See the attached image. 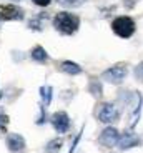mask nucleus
Wrapping results in <instances>:
<instances>
[{
    "label": "nucleus",
    "mask_w": 143,
    "mask_h": 153,
    "mask_svg": "<svg viewBox=\"0 0 143 153\" xmlns=\"http://www.w3.org/2000/svg\"><path fill=\"white\" fill-rule=\"evenodd\" d=\"M60 70L68 75H78L82 72V68L77 65V63H72V62H63L62 65H60Z\"/></svg>",
    "instance_id": "obj_10"
},
{
    "label": "nucleus",
    "mask_w": 143,
    "mask_h": 153,
    "mask_svg": "<svg viewBox=\"0 0 143 153\" xmlns=\"http://www.w3.org/2000/svg\"><path fill=\"white\" fill-rule=\"evenodd\" d=\"M53 25L58 32H62L65 35H72L78 28V17L73 13H68V12H62V13H57Z\"/></svg>",
    "instance_id": "obj_1"
},
{
    "label": "nucleus",
    "mask_w": 143,
    "mask_h": 153,
    "mask_svg": "<svg viewBox=\"0 0 143 153\" xmlns=\"http://www.w3.org/2000/svg\"><path fill=\"white\" fill-rule=\"evenodd\" d=\"M7 145L10 152H22L25 148V140H23L22 135H17V133H10L7 137Z\"/></svg>",
    "instance_id": "obj_8"
},
{
    "label": "nucleus",
    "mask_w": 143,
    "mask_h": 153,
    "mask_svg": "<svg viewBox=\"0 0 143 153\" xmlns=\"http://www.w3.org/2000/svg\"><path fill=\"white\" fill-rule=\"evenodd\" d=\"M32 58L37 60V62H47L48 60V53H47L42 47H35V48L32 50Z\"/></svg>",
    "instance_id": "obj_11"
},
{
    "label": "nucleus",
    "mask_w": 143,
    "mask_h": 153,
    "mask_svg": "<svg viewBox=\"0 0 143 153\" xmlns=\"http://www.w3.org/2000/svg\"><path fill=\"white\" fill-rule=\"evenodd\" d=\"M62 146V140H52L48 145H47V153H57L58 152V148Z\"/></svg>",
    "instance_id": "obj_12"
},
{
    "label": "nucleus",
    "mask_w": 143,
    "mask_h": 153,
    "mask_svg": "<svg viewBox=\"0 0 143 153\" xmlns=\"http://www.w3.org/2000/svg\"><path fill=\"white\" fill-rule=\"evenodd\" d=\"M112 28L118 37L128 38L132 37L133 32H135V22L130 17H116L112 23Z\"/></svg>",
    "instance_id": "obj_2"
},
{
    "label": "nucleus",
    "mask_w": 143,
    "mask_h": 153,
    "mask_svg": "<svg viewBox=\"0 0 143 153\" xmlns=\"http://www.w3.org/2000/svg\"><path fill=\"white\" fill-rule=\"evenodd\" d=\"M128 75V67L125 65V63H116V65H113L112 68L108 70H105L103 72V78L107 82H110V83H122V82L125 80V76Z\"/></svg>",
    "instance_id": "obj_3"
},
{
    "label": "nucleus",
    "mask_w": 143,
    "mask_h": 153,
    "mask_svg": "<svg viewBox=\"0 0 143 153\" xmlns=\"http://www.w3.org/2000/svg\"><path fill=\"white\" fill-rule=\"evenodd\" d=\"M52 125H53V128H55L57 131H60V133L67 131V130L70 128L68 115H67L65 111H57V113L52 117Z\"/></svg>",
    "instance_id": "obj_6"
},
{
    "label": "nucleus",
    "mask_w": 143,
    "mask_h": 153,
    "mask_svg": "<svg viewBox=\"0 0 143 153\" xmlns=\"http://www.w3.org/2000/svg\"><path fill=\"white\" fill-rule=\"evenodd\" d=\"M52 0H33V4H37V5H40V7H47V5L50 4Z\"/></svg>",
    "instance_id": "obj_18"
},
{
    "label": "nucleus",
    "mask_w": 143,
    "mask_h": 153,
    "mask_svg": "<svg viewBox=\"0 0 143 153\" xmlns=\"http://www.w3.org/2000/svg\"><path fill=\"white\" fill-rule=\"evenodd\" d=\"M135 76L138 78L140 82H143V62H142V63H140V65L135 68Z\"/></svg>",
    "instance_id": "obj_15"
},
{
    "label": "nucleus",
    "mask_w": 143,
    "mask_h": 153,
    "mask_svg": "<svg viewBox=\"0 0 143 153\" xmlns=\"http://www.w3.org/2000/svg\"><path fill=\"white\" fill-rule=\"evenodd\" d=\"M22 15L23 12L15 5H2L0 7V19L4 20H17V19H22Z\"/></svg>",
    "instance_id": "obj_7"
},
{
    "label": "nucleus",
    "mask_w": 143,
    "mask_h": 153,
    "mask_svg": "<svg viewBox=\"0 0 143 153\" xmlns=\"http://www.w3.org/2000/svg\"><path fill=\"white\" fill-rule=\"evenodd\" d=\"M97 117L100 122L103 123H112L116 120V117H118V111H116L115 105L112 103H102L100 107L97 108Z\"/></svg>",
    "instance_id": "obj_4"
},
{
    "label": "nucleus",
    "mask_w": 143,
    "mask_h": 153,
    "mask_svg": "<svg viewBox=\"0 0 143 153\" xmlns=\"http://www.w3.org/2000/svg\"><path fill=\"white\" fill-rule=\"evenodd\" d=\"M138 138L133 137V135H125V137H120V142H118V145H120V148L123 150H128L132 148V146H136L138 145Z\"/></svg>",
    "instance_id": "obj_9"
},
{
    "label": "nucleus",
    "mask_w": 143,
    "mask_h": 153,
    "mask_svg": "<svg viewBox=\"0 0 143 153\" xmlns=\"http://www.w3.org/2000/svg\"><path fill=\"white\" fill-rule=\"evenodd\" d=\"M8 123V117L2 111V108H0V128H4V126H7Z\"/></svg>",
    "instance_id": "obj_17"
},
{
    "label": "nucleus",
    "mask_w": 143,
    "mask_h": 153,
    "mask_svg": "<svg viewBox=\"0 0 143 153\" xmlns=\"http://www.w3.org/2000/svg\"><path fill=\"white\" fill-rule=\"evenodd\" d=\"M40 92H42L43 95V102H45L47 105L50 103V93H52V88L50 87H42L40 88Z\"/></svg>",
    "instance_id": "obj_13"
},
{
    "label": "nucleus",
    "mask_w": 143,
    "mask_h": 153,
    "mask_svg": "<svg viewBox=\"0 0 143 153\" xmlns=\"http://www.w3.org/2000/svg\"><path fill=\"white\" fill-rule=\"evenodd\" d=\"M92 93L95 97H100L102 95V87H100V85L97 87V82H92Z\"/></svg>",
    "instance_id": "obj_16"
},
{
    "label": "nucleus",
    "mask_w": 143,
    "mask_h": 153,
    "mask_svg": "<svg viewBox=\"0 0 143 153\" xmlns=\"http://www.w3.org/2000/svg\"><path fill=\"white\" fill-rule=\"evenodd\" d=\"M120 142V135L116 131V128L113 126H108V128H105L100 135V143L105 146H115L116 143Z\"/></svg>",
    "instance_id": "obj_5"
},
{
    "label": "nucleus",
    "mask_w": 143,
    "mask_h": 153,
    "mask_svg": "<svg viewBox=\"0 0 143 153\" xmlns=\"http://www.w3.org/2000/svg\"><path fill=\"white\" fill-rule=\"evenodd\" d=\"M62 5H67V7H78V5L83 4V0H58Z\"/></svg>",
    "instance_id": "obj_14"
}]
</instances>
